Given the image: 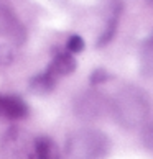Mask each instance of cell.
<instances>
[{
    "mask_svg": "<svg viewBox=\"0 0 153 159\" xmlns=\"http://www.w3.org/2000/svg\"><path fill=\"white\" fill-rule=\"evenodd\" d=\"M143 61H148L153 66V36L148 39V44H145L143 49Z\"/></svg>",
    "mask_w": 153,
    "mask_h": 159,
    "instance_id": "ba28073f",
    "label": "cell"
},
{
    "mask_svg": "<svg viewBox=\"0 0 153 159\" xmlns=\"http://www.w3.org/2000/svg\"><path fill=\"white\" fill-rule=\"evenodd\" d=\"M35 154L36 159H61L56 143L48 136H40L35 139Z\"/></svg>",
    "mask_w": 153,
    "mask_h": 159,
    "instance_id": "3957f363",
    "label": "cell"
},
{
    "mask_svg": "<svg viewBox=\"0 0 153 159\" xmlns=\"http://www.w3.org/2000/svg\"><path fill=\"white\" fill-rule=\"evenodd\" d=\"M76 66H78V62H76L74 56L69 51H63V52H58V54L53 57L50 66L46 67V72L58 80L60 77L73 74L76 70Z\"/></svg>",
    "mask_w": 153,
    "mask_h": 159,
    "instance_id": "7a4b0ae2",
    "label": "cell"
},
{
    "mask_svg": "<svg viewBox=\"0 0 153 159\" xmlns=\"http://www.w3.org/2000/svg\"><path fill=\"white\" fill-rule=\"evenodd\" d=\"M107 79H110V75L107 74V70H104V69H96L91 74V84H94V85L102 84V82H105Z\"/></svg>",
    "mask_w": 153,
    "mask_h": 159,
    "instance_id": "8992f818",
    "label": "cell"
},
{
    "mask_svg": "<svg viewBox=\"0 0 153 159\" xmlns=\"http://www.w3.org/2000/svg\"><path fill=\"white\" fill-rule=\"evenodd\" d=\"M68 51L74 54V52H81L84 49V39H82L79 34H73V36H69L68 39V44H66Z\"/></svg>",
    "mask_w": 153,
    "mask_h": 159,
    "instance_id": "5b68a950",
    "label": "cell"
},
{
    "mask_svg": "<svg viewBox=\"0 0 153 159\" xmlns=\"http://www.w3.org/2000/svg\"><path fill=\"white\" fill-rule=\"evenodd\" d=\"M13 61V52L8 46H0V66H7Z\"/></svg>",
    "mask_w": 153,
    "mask_h": 159,
    "instance_id": "52a82bcc",
    "label": "cell"
},
{
    "mask_svg": "<svg viewBox=\"0 0 153 159\" xmlns=\"http://www.w3.org/2000/svg\"><path fill=\"white\" fill-rule=\"evenodd\" d=\"M56 82L58 80L55 77H51V75L45 70V72H41V74L30 79V90L38 93V95H45V93H50L55 89Z\"/></svg>",
    "mask_w": 153,
    "mask_h": 159,
    "instance_id": "277c9868",
    "label": "cell"
},
{
    "mask_svg": "<svg viewBox=\"0 0 153 159\" xmlns=\"http://www.w3.org/2000/svg\"><path fill=\"white\" fill-rule=\"evenodd\" d=\"M28 115V105L17 95H0V116L8 120H20Z\"/></svg>",
    "mask_w": 153,
    "mask_h": 159,
    "instance_id": "6da1fadb",
    "label": "cell"
}]
</instances>
